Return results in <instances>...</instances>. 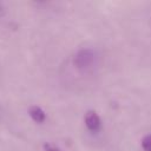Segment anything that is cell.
Wrapping results in <instances>:
<instances>
[{
	"instance_id": "cell-1",
	"label": "cell",
	"mask_w": 151,
	"mask_h": 151,
	"mask_svg": "<svg viewBox=\"0 0 151 151\" xmlns=\"http://www.w3.org/2000/svg\"><path fill=\"white\" fill-rule=\"evenodd\" d=\"M93 61V53L91 50H81L77 53L74 63L76 65L81 68V67H87L88 65H91V63Z\"/></svg>"
},
{
	"instance_id": "cell-2",
	"label": "cell",
	"mask_w": 151,
	"mask_h": 151,
	"mask_svg": "<svg viewBox=\"0 0 151 151\" xmlns=\"http://www.w3.org/2000/svg\"><path fill=\"white\" fill-rule=\"evenodd\" d=\"M100 118L96 111H87L85 114V125L90 131H98L100 127Z\"/></svg>"
},
{
	"instance_id": "cell-3",
	"label": "cell",
	"mask_w": 151,
	"mask_h": 151,
	"mask_svg": "<svg viewBox=\"0 0 151 151\" xmlns=\"http://www.w3.org/2000/svg\"><path fill=\"white\" fill-rule=\"evenodd\" d=\"M28 114L37 123H42L45 120V118H46V114H45L44 110L40 109L39 106H35V105H33V106H31L28 109Z\"/></svg>"
},
{
	"instance_id": "cell-4",
	"label": "cell",
	"mask_w": 151,
	"mask_h": 151,
	"mask_svg": "<svg viewBox=\"0 0 151 151\" xmlns=\"http://www.w3.org/2000/svg\"><path fill=\"white\" fill-rule=\"evenodd\" d=\"M142 146L144 151H151V134H146L142 139Z\"/></svg>"
},
{
	"instance_id": "cell-5",
	"label": "cell",
	"mask_w": 151,
	"mask_h": 151,
	"mask_svg": "<svg viewBox=\"0 0 151 151\" xmlns=\"http://www.w3.org/2000/svg\"><path fill=\"white\" fill-rule=\"evenodd\" d=\"M44 149H45V151H60L55 145H53V144H45L44 145Z\"/></svg>"
}]
</instances>
